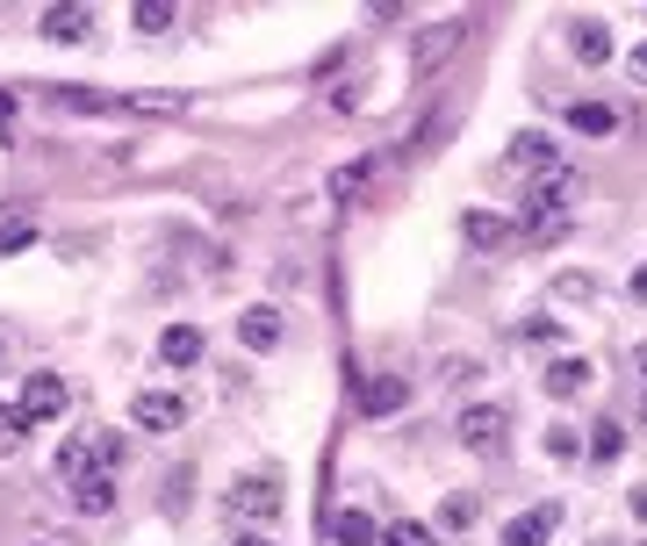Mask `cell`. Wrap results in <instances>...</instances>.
I'll list each match as a JSON object with an SVG mask.
<instances>
[{"mask_svg":"<svg viewBox=\"0 0 647 546\" xmlns=\"http://www.w3.org/2000/svg\"><path fill=\"white\" fill-rule=\"evenodd\" d=\"M590 381H597L590 359H554V367H546V395H576V389H590Z\"/></svg>","mask_w":647,"mask_h":546,"instance_id":"16","label":"cell"},{"mask_svg":"<svg viewBox=\"0 0 647 546\" xmlns=\"http://www.w3.org/2000/svg\"><path fill=\"white\" fill-rule=\"evenodd\" d=\"M231 546H273V539H259V532H245V539H231Z\"/></svg>","mask_w":647,"mask_h":546,"instance_id":"33","label":"cell"},{"mask_svg":"<svg viewBox=\"0 0 647 546\" xmlns=\"http://www.w3.org/2000/svg\"><path fill=\"white\" fill-rule=\"evenodd\" d=\"M511 166H526V173H562V158H554V136L518 130V136H511Z\"/></svg>","mask_w":647,"mask_h":546,"instance_id":"8","label":"cell"},{"mask_svg":"<svg viewBox=\"0 0 647 546\" xmlns=\"http://www.w3.org/2000/svg\"><path fill=\"white\" fill-rule=\"evenodd\" d=\"M568 194H576V180H568V173H540V180H532V194H526L518 230H526V238H540V245H554V238L568 230Z\"/></svg>","mask_w":647,"mask_h":546,"instance_id":"1","label":"cell"},{"mask_svg":"<svg viewBox=\"0 0 647 546\" xmlns=\"http://www.w3.org/2000/svg\"><path fill=\"white\" fill-rule=\"evenodd\" d=\"M158 359H166V367H202V331H195V324H166Z\"/></svg>","mask_w":647,"mask_h":546,"instance_id":"12","label":"cell"},{"mask_svg":"<svg viewBox=\"0 0 647 546\" xmlns=\"http://www.w3.org/2000/svg\"><path fill=\"white\" fill-rule=\"evenodd\" d=\"M454 51H460V22H439V29H425L417 44H410V66H417V72H439Z\"/></svg>","mask_w":647,"mask_h":546,"instance_id":"7","label":"cell"},{"mask_svg":"<svg viewBox=\"0 0 647 546\" xmlns=\"http://www.w3.org/2000/svg\"><path fill=\"white\" fill-rule=\"evenodd\" d=\"M633 518H647V482H640V489H633Z\"/></svg>","mask_w":647,"mask_h":546,"instance_id":"32","label":"cell"},{"mask_svg":"<svg viewBox=\"0 0 647 546\" xmlns=\"http://www.w3.org/2000/svg\"><path fill=\"white\" fill-rule=\"evenodd\" d=\"M238 339L252 345V353H267V345H281V309H273V302L245 309V317H238Z\"/></svg>","mask_w":647,"mask_h":546,"instance_id":"11","label":"cell"},{"mask_svg":"<svg viewBox=\"0 0 647 546\" xmlns=\"http://www.w3.org/2000/svg\"><path fill=\"white\" fill-rule=\"evenodd\" d=\"M403 395H410V381H403V375L367 381V389H360V417H396V410H403Z\"/></svg>","mask_w":647,"mask_h":546,"instance_id":"9","label":"cell"},{"mask_svg":"<svg viewBox=\"0 0 647 546\" xmlns=\"http://www.w3.org/2000/svg\"><path fill=\"white\" fill-rule=\"evenodd\" d=\"M619 446H626V431L604 417V425H597V439H590V453H597V461H619Z\"/></svg>","mask_w":647,"mask_h":546,"instance_id":"25","label":"cell"},{"mask_svg":"<svg viewBox=\"0 0 647 546\" xmlns=\"http://www.w3.org/2000/svg\"><path fill=\"white\" fill-rule=\"evenodd\" d=\"M0 353H8V339H0Z\"/></svg>","mask_w":647,"mask_h":546,"instance_id":"35","label":"cell"},{"mask_svg":"<svg viewBox=\"0 0 647 546\" xmlns=\"http://www.w3.org/2000/svg\"><path fill=\"white\" fill-rule=\"evenodd\" d=\"M640 375H647V345H640Z\"/></svg>","mask_w":647,"mask_h":546,"instance_id":"34","label":"cell"},{"mask_svg":"<svg viewBox=\"0 0 647 546\" xmlns=\"http://www.w3.org/2000/svg\"><path fill=\"white\" fill-rule=\"evenodd\" d=\"M375 546H432V532H425V525H389Z\"/></svg>","mask_w":647,"mask_h":546,"instance_id":"26","label":"cell"},{"mask_svg":"<svg viewBox=\"0 0 647 546\" xmlns=\"http://www.w3.org/2000/svg\"><path fill=\"white\" fill-rule=\"evenodd\" d=\"M576 58L583 66H604V58H612V29H604V22H576Z\"/></svg>","mask_w":647,"mask_h":546,"instance_id":"19","label":"cell"},{"mask_svg":"<svg viewBox=\"0 0 647 546\" xmlns=\"http://www.w3.org/2000/svg\"><path fill=\"white\" fill-rule=\"evenodd\" d=\"M460 238H468V245H504V238H511V223L490 216V209H468V216H460Z\"/></svg>","mask_w":647,"mask_h":546,"instance_id":"17","label":"cell"},{"mask_svg":"<svg viewBox=\"0 0 647 546\" xmlns=\"http://www.w3.org/2000/svg\"><path fill=\"white\" fill-rule=\"evenodd\" d=\"M30 245H36V223L30 216H8V223H0V259H8V252H30Z\"/></svg>","mask_w":647,"mask_h":546,"instance_id":"22","label":"cell"},{"mask_svg":"<svg viewBox=\"0 0 647 546\" xmlns=\"http://www.w3.org/2000/svg\"><path fill=\"white\" fill-rule=\"evenodd\" d=\"M130 417H137L144 431H180V425H188V403H180V395H166V389H144V395L130 403Z\"/></svg>","mask_w":647,"mask_h":546,"instance_id":"5","label":"cell"},{"mask_svg":"<svg viewBox=\"0 0 647 546\" xmlns=\"http://www.w3.org/2000/svg\"><path fill=\"white\" fill-rule=\"evenodd\" d=\"M568 130H576V136H612L619 130V108L612 102H576V108H568Z\"/></svg>","mask_w":647,"mask_h":546,"instance_id":"13","label":"cell"},{"mask_svg":"<svg viewBox=\"0 0 647 546\" xmlns=\"http://www.w3.org/2000/svg\"><path fill=\"white\" fill-rule=\"evenodd\" d=\"M72 503H80L86 518L116 511V482H108V475H86V482H72Z\"/></svg>","mask_w":647,"mask_h":546,"instance_id":"18","label":"cell"},{"mask_svg":"<svg viewBox=\"0 0 647 546\" xmlns=\"http://www.w3.org/2000/svg\"><path fill=\"white\" fill-rule=\"evenodd\" d=\"M223 511L245 518V525H273V518H281V482H273V475H245V482H231Z\"/></svg>","mask_w":647,"mask_h":546,"instance_id":"2","label":"cell"},{"mask_svg":"<svg viewBox=\"0 0 647 546\" xmlns=\"http://www.w3.org/2000/svg\"><path fill=\"white\" fill-rule=\"evenodd\" d=\"M546 532H554V503H540V511L511 518V525H504V546H546Z\"/></svg>","mask_w":647,"mask_h":546,"instance_id":"14","label":"cell"},{"mask_svg":"<svg viewBox=\"0 0 647 546\" xmlns=\"http://www.w3.org/2000/svg\"><path fill=\"white\" fill-rule=\"evenodd\" d=\"M367 173H375V158H353V166H339V180H331V194H339V202H353V194L367 188Z\"/></svg>","mask_w":647,"mask_h":546,"instance_id":"23","label":"cell"},{"mask_svg":"<svg viewBox=\"0 0 647 546\" xmlns=\"http://www.w3.org/2000/svg\"><path fill=\"white\" fill-rule=\"evenodd\" d=\"M94 461H102V446H94V439H66V446H58V461H51V475L86 482V475H102Z\"/></svg>","mask_w":647,"mask_h":546,"instance_id":"10","label":"cell"},{"mask_svg":"<svg viewBox=\"0 0 647 546\" xmlns=\"http://www.w3.org/2000/svg\"><path fill=\"white\" fill-rule=\"evenodd\" d=\"M44 44H86L94 36V8H44Z\"/></svg>","mask_w":647,"mask_h":546,"instance_id":"6","label":"cell"},{"mask_svg":"<svg viewBox=\"0 0 647 546\" xmlns=\"http://www.w3.org/2000/svg\"><path fill=\"white\" fill-rule=\"evenodd\" d=\"M640 546H647V539H640Z\"/></svg>","mask_w":647,"mask_h":546,"instance_id":"36","label":"cell"},{"mask_svg":"<svg viewBox=\"0 0 647 546\" xmlns=\"http://www.w3.org/2000/svg\"><path fill=\"white\" fill-rule=\"evenodd\" d=\"M633 302H647V266H640V273H633Z\"/></svg>","mask_w":647,"mask_h":546,"instance_id":"31","label":"cell"},{"mask_svg":"<svg viewBox=\"0 0 647 546\" xmlns=\"http://www.w3.org/2000/svg\"><path fill=\"white\" fill-rule=\"evenodd\" d=\"M633 80H647V44H633Z\"/></svg>","mask_w":647,"mask_h":546,"instance_id":"30","label":"cell"},{"mask_svg":"<svg viewBox=\"0 0 647 546\" xmlns=\"http://www.w3.org/2000/svg\"><path fill=\"white\" fill-rule=\"evenodd\" d=\"M22 439H30V417H22V403H0V453H15Z\"/></svg>","mask_w":647,"mask_h":546,"instance_id":"21","label":"cell"},{"mask_svg":"<svg viewBox=\"0 0 647 546\" xmlns=\"http://www.w3.org/2000/svg\"><path fill=\"white\" fill-rule=\"evenodd\" d=\"M8 122H15V94H0V136H8Z\"/></svg>","mask_w":647,"mask_h":546,"instance_id":"29","label":"cell"},{"mask_svg":"<svg viewBox=\"0 0 647 546\" xmlns=\"http://www.w3.org/2000/svg\"><path fill=\"white\" fill-rule=\"evenodd\" d=\"M590 288H597L590 273H568V281H562V288H554V295H562V302H583V295H590Z\"/></svg>","mask_w":647,"mask_h":546,"instance_id":"28","label":"cell"},{"mask_svg":"<svg viewBox=\"0 0 647 546\" xmlns=\"http://www.w3.org/2000/svg\"><path fill=\"white\" fill-rule=\"evenodd\" d=\"M51 102L58 108H80V116H102V108H108L102 94H80V86H66V94H51Z\"/></svg>","mask_w":647,"mask_h":546,"instance_id":"27","label":"cell"},{"mask_svg":"<svg viewBox=\"0 0 647 546\" xmlns=\"http://www.w3.org/2000/svg\"><path fill=\"white\" fill-rule=\"evenodd\" d=\"M130 15H137V29H144V36H166L173 29V0H137Z\"/></svg>","mask_w":647,"mask_h":546,"instance_id":"20","label":"cell"},{"mask_svg":"<svg viewBox=\"0 0 647 546\" xmlns=\"http://www.w3.org/2000/svg\"><path fill=\"white\" fill-rule=\"evenodd\" d=\"M66 403H72V389L58 375H30V381H22V417H30V425H58Z\"/></svg>","mask_w":647,"mask_h":546,"instance_id":"3","label":"cell"},{"mask_svg":"<svg viewBox=\"0 0 647 546\" xmlns=\"http://www.w3.org/2000/svg\"><path fill=\"white\" fill-rule=\"evenodd\" d=\"M504 431H511V417H504L496 403L460 410V446H468V453H496V446H504Z\"/></svg>","mask_w":647,"mask_h":546,"instance_id":"4","label":"cell"},{"mask_svg":"<svg viewBox=\"0 0 647 546\" xmlns=\"http://www.w3.org/2000/svg\"><path fill=\"white\" fill-rule=\"evenodd\" d=\"M381 539V525L367 511H339L331 518V546H375Z\"/></svg>","mask_w":647,"mask_h":546,"instance_id":"15","label":"cell"},{"mask_svg":"<svg viewBox=\"0 0 647 546\" xmlns=\"http://www.w3.org/2000/svg\"><path fill=\"white\" fill-rule=\"evenodd\" d=\"M439 525H475V496H446V503H439Z\"/></svg>","mask_w":647,"mask_h":546,"instance_id":"24","label":"cell"}]
</instances>
